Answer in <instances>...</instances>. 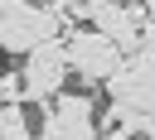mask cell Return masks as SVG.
Masks as SVG:
<instances>
[{"label": "cell", "mask_w": 155, "mask_h": 140, "mask_svg": "<svg viewBox=\"0 0 155 140\" xmlns=\"http://www.w3.org/2000/svg\"><path fill=\"white\" fill-rule=\"evenodd\" d=\"M19 68H24V97L39 101V111H48V101L63 92L68 68H73V58H68V39H44V43H34V48L24 53Z\"/></svg>", "instance_id": "obj_1"}, {"label": "cell", "mask_w": 155, "mask_h": 140, "mask_svg": "<svg viewBox=\"0 0 155 140\" xmlns=\"http://www.w3.org/2000/svg\"><path fill=\"white\" fill-rule=\"evenodd\" d=\"M68 58H73V68H78V77L82 82H107L121 63H126V48L116 43V39H107L97 24L92 29H78V24H68Z\"/></svg>", "instance_id": "obj_2"}, {"label": "cell", "mask_w": 155, "mask_h": 140, "mask_svg": "<svg viewBox=\"0 0 155 140\" xmlns=\"http://www.w3.org/2000/svg\"><path fill=\"white\" fill-rule=\"evenodd\" d=\"M39 135H48V140H87V135H102V126H97V101H92L87 92H58V97L48 101V111H44Z\"/></svg>", "instance_id": "obj_3"}, {"label": "cell", "mask_w": 155, "mask_h": 140, "mask_svg": "<svg viewBox=\"0 0 155 140\" xmlns=\"http://www.w3.org/2000/svg\"><path fill=\"white\" fill-rule=\"evenodd\" d=\"M0 135H5V140H29V135H34V126H29V116H24L19 101H5V106H0Z\"/></svg>", "instance_id": "obj_4"}, {"label": "cell", "mask_w": 155, "mask_h": 140, "mask_svg": "<svg viewBox=\"0 0 155 140\" xmlns=\"http://www.w3.org/2000/svg\"><path fill=\"white\" fill-rule=\"evenodd\" d=\"M0 97H5V101H19V97H24V68L0 72Z\"/></svg>", "instance_id": "obj_5"}, {"label": "cell", "mask_w": 155, "mask_h": 140, "mask_svg": "<svg viewBox=\"0 0 155 140\" xmlns=\"http://www.w3.org/2000/svg\"><path fill=\"white\" fill-rule=\"evenodd\" d=\"M63 5H68V14H73V19H92L102 0H63Z\"/></svg>", "instance_id": "obj_6"}, {"label": "cell", "mask_w": 155, "mask_h": 140, "mask_svg": "<svg viewBox=\"0 0 155 140\" xmlns=\"http://www.w3.org/2000/svg\"><path fill=\"white\" fill-rule=\"evenodd\" d=\"M145 10H150V14H155V0H145Z\"/></svg>", "instance_id": "obj_7"}]
</instances>
